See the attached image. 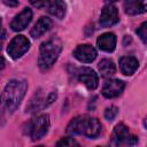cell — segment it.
Returning a JSON list of instances; mask_svg holds the SVG:
<instances>
[{
    "label": "cell",
    "instance_id": "obj_1",
    "mask_svg": "<svg viewBox=\"0 0 147 147\" xmlns=\"http://www.w3.org/2000/svg\"><path fill=\"white\" fill-rule=\"evenodd\" d=\"M67 132L69 134H82L88 138H96L101 133V124L96 118L82 115L70 121Z\"/></svg>",
    "mask_w": 147,
    "mask_h": 147
},
{
    "label": "cell",
    "instance_id": "obj_2",
    "mask_svg": "<svg viewBox=\"0 0 147 147\" xmlns=\"http://www.w3.org/2000/svg\"><path fill=\"white\" fill-rule=\"evenodd\" d=\"M26 90H28V84L25 80L13 79L8 82L2 93V101L6 109L9 113L16 110V108L20 106L21 101L23 100Z\"/></svg>",
    "mask_w": 147,
    "mask_h": 147
},
{
    "label": "cell",
    "instance_id": "obj_3",
    "mask_svg": "<svg viewBox=\"0 0 147 147\" xmlns=\"http://www.w3.org/2000/svg\"><path fill=\"white\" fill-rule=\"evenodd\" d=\"M62 51V42L59 38H51L44 41L40 46L38 64L41 70H48L57 60Z\"/></svg>",
    "mask_w": 147,
    "mask_h": 147
},
{
    "label": "cell",
    "instance_id": "obj_4",
    "mask_svg": "<svg viewBox=\"0 0 147 147\" xmlns=\"http://www.w3.org/2000/svg\"><path fill=\"white\" fill-rule=\"evenodd\" d=\"M48 127H49L48 115L42 114L29 122L26 133L30 136L32 140H39L47 133Z\"/></svg>",
    "mask_w": 147,
    "mask_h": 147
},
{
    "label": "cell",
    "instance_id": "obj_5",
    "mask_svg": "<svg viewBox=\"0 0 147 147\" xmlns=\"http://www.w3.org/2000/svg\"><path fill=\"white\" fill-rule=\"evenodd\" d=\"M138 142V138L130 133L126 125L119 123L115 126L111 136V145L114 146H131Z\"/></svg>",
    "mask_w": 147,
    "mask_h": 147
},
{
    "label": "cell",
    "instance_id": "obj_6",
    "mask_svg": "<svg viewBox=\"0 0 147 147\" xmlns=\"http://www.w3.org/2000/svg\"><path fill=\"white\" fill-rule=\"evenodd\" d=\"M30 48V41L24 36H16L11 39V41L8 45L7 52L13 59L21 57L28 49Z\"/></svg>",
    "mask_w": 147,
    "mask_h": 147
},
{
    "label": "cell",
    "instance_id": "obj_7",
    "mask_svg": "<svg viewBox=\"0 0 147 147\" xmlns=\"http://www.w3.org/2000/svg\"><path fill=\"white\" fill-rule=\"evenodd\" d=\"M78 80L83 83L88 90H95L99 84L98 75L91 68H80L77 72Z\"/></svg>",
    "mask_w": 147,
    "mask_h": 147
},
{
    "label": "cell",
    "instance_id": "obj_8",
    "mask_svg": "<svg viewBox=\"0 0 147 147\" xmlns=\"http://www.w3.org/2000/svg\"><path fill=\"white\" fill-rule=\"evenodd\" d=\"M117 21H118L117 8L111 3L105 6L103 9L101 10V14H100V24H101V26L109 28V26L114 25L115 23H117Z\"/></svg>",
    "mask_w": 147,
    "mask_h": 147
},
{
    "label": "cell",
    "instance_id": "obj_9",
    "mask_svg": "<svg viewBox=\"0 0 147 147\" xmlns=\"http://www.w3.org/2000/svg\"><path fill=\"white\" fill-rule=\"evenodd\" d=\"M74 56L84 63H90L92 61L95 60L96 57V51L93 46L88 45V44H84V45H79L75 48L74 51Z\"/></svg>",
    "mask_w": 147,
    "mask_h": 147
},
{
    "label": "cell",
    "instance_id": "obj_10",
    "mask_svg": "<svg viewBox=\"0 0 147 147\" xmlns=\"http://www.w3.org/2000/svg\"><path fill=\"white\" fill-rule=\"evenodd\" d=\"M125 87L124 82L119 79H109L103 84L102 87V95L108 99H113L118 96Z\"/></svg>",
    "mask_w": 147,
    "mask_h": 147
},
{
    "label": "cell",
    "instance_id": "obj_11",
    "mask_svg": "<svg viewBox=\"0 0 147 147\" xmlns=\"http://www.w3.org/2000/svg\"><path fill=\"white\" fill-rule=\"evenodd\" d=\"M32 20V11L30 8H24L18 15L15 16V18L10 23V28L14 31H22L24 30Z\"/></svg>",
    "mask_w": 147,
    "mask_h": 147
},
{
    "label": "cell",
    "instance_id": "obj_12",
    "mask_svg": "<svg viewBox=\"0 0 147 147\" xmlns=\"http://www.w3.org/2000/svg\"><path fill=\"white\" fill-rule=\"evenodd\" d=\"M125 13L129 15H138L147 11V0H126L124 2Z\"/></svg>",
    "mask_w": 147,
    "mask_h": 147
},
{
    "label": "cell",
    "instance_id": "obj_13",
    "mask_svg": "<svg viewBox=\"0 0 147 147\" xmlns=\"http://www.w3.org/2000/svg\"><path fill=\"white\" fill-rule=\"evenodd\" d=\"M96 45L103 52H113L116 47V36L111 32H106L98 38Z\"/></svg>",
    "mask_w": 147,
    "mask_h": 147
},
{
    "label": "cell",
    "instance_id": "obj_14",
    "mask_svg": "<svg viewBox=\"0 0 147 147\" xmlns=\"http://www.w3.org/2000/svg\"><path fill=\"white\" fill-rule=\"evenodd\" d=\"M138 60L133 56H123L119 59V69L123 75L131 76L138 69Z\"/></svg>",
    "mask_w": 147,
    "mask_h": 147
},
{
    "label": "cell",
    "instance_id": "obj_15",
    "mask_svg": "<svg viewBox=\"0 0 147 147\" xmlns=\"http://www.w3.org/2000/svg\"><path fill=\"white\" fill-rule=\"evenodd\" d=\"M52 21L48 17H40L37 23L34 24V26L31 29L30 34L32 38H39L40 36H42L45 32H47L51 28H52Z\"/></svg>",
    "mask_w": 147,
    "mask_h": 147
},
{
    "label": "cell",
    "instance_id": "obj_16",
    "mask_svg": "<svg viewBox=\"0 0 147 147\" xmlns=\"http://www.w3.org/2000/svg\"><path fill=\"white\" fill-rule=\"evenodd\" d=\"M48 13L56 18H63L65 15V3L62 0H54L48 7Z\"/></svg>",
    "mask_w": 147,
    "mask_h": 147
},
{
    "label": "cell",
    "instance_id": "obj_17",
    "mask_svg": "<svg viewBox=\"0 0 147 147\" xmlns=\"http://www.w3.org/2000/svg\"><path fill=\"white\" fill-rule=\"evenodd\" d=\"M98 68H99V71L101 72V75L103 77H110L116 71V68H115L114 62L111 60H109V59L101 60L99 62V64H98Z\"/></svg>",
    "mask_w": 147,
    "mask_h": 147
},
{
    "label": "cell",
    "instance_id": "obj_18",
    "mask_svg": "<svg viewBox=\"0 0 147 147\" xmlns=\"http://www.w3.org/2000/svg\"><path fill=\"white\" fill-rule=\"evenodd\" d=\"M137 34H138L139 38L142 40V42L147 45V22H144V23L137 29Z\"/></svg>",
    "mask_w": 147,
    "mask_h": 147
},
{
    "label": "cell",
    "instance_id": "obj_19",
    "mask_svg": "<svg viewBox=\"0 0 147 147\" xmlns=\"http://www.w3.org/2000/svg\"><path fill=\"white\" fill-rule=\"evenodd\" d=\"M117 113H118L117 107L111 106V107H109V108L106 109V111H105V118L108 119V121H113L115 118V116L117 115Z\"/></svg>",
    "mask_w": 147,
    "mask_h": 147
},
{
    "label": "cell",
    "instance_id": "obj_20",
    "mask_svg": "<svg viewBox=\"0 0 147 147\" xmlns=\"http://www.w3.org/2000/svg\"><path fill=\"white\" fill-rule=\"evenodd\" d=\"M56 145H57V146H74V145L78 146L79 144H78L75 139H72V138H70V137H67V138H62L60 141H57Z\"/></svg>",
    "mask_w": 147,
    "mask_h": 147
},
{
    "label": "cell",
    "instance_id": "obj_21",
    "mask_svg": "<svg viewBox=\"0 0 147 147\" xmlns=\"http://www.w3.org/2000/svg\"><path fill=\"white\" fill-rule=\"evenodd\" d=\"M51 0H30V3L36 8H42L46 6Z\"/></svg>",
    "mask_w": 147,
    "mask_h": 147
},
{
    "label": "cell",
    "instance_id": "obj_22",
    "mask_svg": "<svg viewBox=\"0 0 147 147\" xmlns=\"http://www.w3.org/2000/svg\"><path fill=\"white\" fill-rule=\"evenodd\" d=\"M3 2L9 7H15L18 3V0H3Z\"/></svg>",
    "mask_w": 147,
    "mask_h": 147
},
{
    "label": "cell",
    "instance_id": "obj_23",
    "mask_svg": "<svg viewBox=\"0 0 147 147\" xmlns=\"http://www.w3.org/2000/svg\"><path fill=\"white\" fill-rule=\"evenodd\" d=\"M105 1H107L108 3H113V2H116V1H118V0H105Z\"/></svg>",
    "mask_w": 147,
    "mask_h": 147
}]
</instances>
